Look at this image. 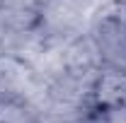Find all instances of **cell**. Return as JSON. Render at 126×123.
Returning a JSON list of instances; mask_svg holds the SVG:
<instances>
[{"mask_svg": "<svg viewBox=\"0 0 126 123\" xmlns=\"http://www.w3.org/2000/svg\"><path fill=\"white\" fill-rule=\"evenodd\" d=\"M94 0H44L39 7V31L48 41L68 44L90 29Z\"/></svg>", "mask_w": 126, "mask_h": 123, "instance_id": "cell-1", "label": "cell"}, {"mask_svg": "<svg viewBox=\"0 0 126 123\" xmlns=\"http://www.w3.org/2000/svg\"><path fill=\"white\" fill-rule=\"evenodd\" d=\"M92 106L104 109L126 106V68L102 65L92 85Z\"/></svg>", "mask_w": 126, "mask_h": 123, "instance_id": "cell-2", "label": "cell"}, {"mask_svg": "<svg viewBox=\"0 0 126 123\" xmlns=\"http://www.w3.org/2000/svg\"><path fill=\"white\" fill-rule=\"evenodd\" d=\"M0 123H39V111L22 99L5 97L0 99Z\"/></svg>", "mask_w": 126, "mask_h": 123, "instance_id": "cell-3", "label": "cell"}, {"mask_svg": "<svg viewBox=\"0 0 126 123\" xmlns=\"http://www.w3.org/2000/svg\"><path fill=\"white\" fill-rule=\"evenodd\" d=\"M41 2H44V0H0V5H5V7H17V10H34V12H39Z\"/></svg>", "mask_w": 126, "mask_h": 123, "instance_id": "cell-4", "label": "cell"}]
</instances>
